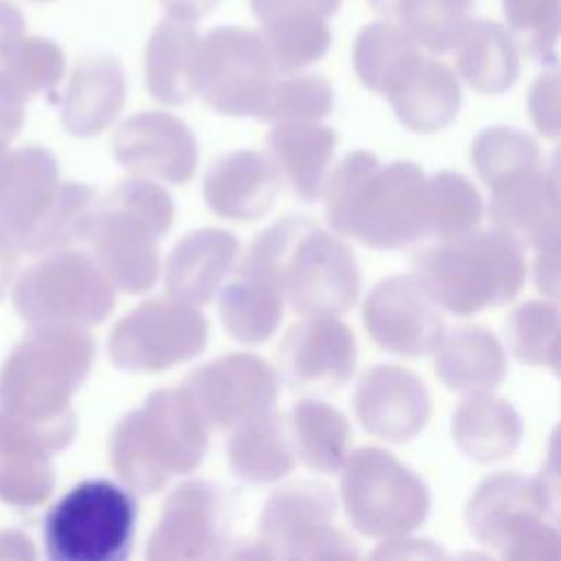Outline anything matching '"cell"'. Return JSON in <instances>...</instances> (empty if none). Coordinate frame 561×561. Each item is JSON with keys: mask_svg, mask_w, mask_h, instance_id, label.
I'll return each instance as SVG.
<instances>
[{"mask_svg": "<svg viewBox=\"0 0 561 561\" xmlns=\"http://www.w3.org/2000/svg\"><path fill=\"white\" fill-rule=\"evenodd\" d=\"M274 72L272 57L256 31L219 26L199 39L197 88L221 112L261 114L274 85Z\"/></svg>", "mask_w": 561, "mask_h": 561, "instance_id": "obj_2", "label": "cell"}, {"mask_svg": "<svg viewBox=\"0 0 561 561\" xmlns=\"http://www.w3.org/2000/svg\"><path fill=\"white\" fill-rule=\"evenodd\" d=\"M199 35L191 22L162 20L147 44V83L149 90L167 101L182 103L197 88Z\"/></svg>", "mask_w": 561, "mask_h": 561, "instance_id": "obj_3", "label": "cell"}, {"mask_svg": "<svg viewBox=\"0 0 561 561\" xmlns=\"http://www.w3.org/2000/svg\"><path fill=\"white\" fill-rule=\"evenodd\" d=\"M136 504L110 480L72 486L46 515L44 539L55 561H118L131 548Z\"/></svg>", "mask_w": 561, "mask_h": 561, "instance_id": "obj_1", "label": "cell"}, {"mask_svg": "<svg viewBox=\"0 0 561 561\" xmlns=\"http://www.w3.org/2000/svg\"><path fill=\"white\" fill-rule=\"evenodd\" d=\"M423 61L421 46L392 20L364 26L355 42V68L362 81L379 92H394Z\"/></svg>", "mask_w": 561, "mask_h": 561, "instance_id": "obj_5", "label": "cell"}, {"mask_svg": "<svg viewBox=\"0 0 561 561\" xmlns=\"http://www.w3.org/2000/svg\"><path fill=\"white\" fill-rule=\"evenodd\" d=\"M259 35L276 72H291L320 59L331 44L327 18L318 13H283L261 20Z\"/></svg>", "mask_w": 561, "mask_h": 561, "instance_id": "obj_7", "label": "cell"}, {"mask_svg": "<svg viewBox=\"0 0 561 561\" xmlns=\"http://www.w3.org/2000/svg\"><path fill=\"white\" fill-rule=\"evenodd\" d=\"M331 105L329 83L320 77H294L274 83L261 114H324Z\"/></svg>", "mask_w": 561, "mask_h": 561, "instance_id": "obj_10", "label": "cell"}, {"mask_svg": "<svg viewBox=\"0 0 561 561\" xmlns=\"http://www.w3.org/2000/svg\"><path fill=\"white\" fill-rule=\"evenodd\" d=\"M24 31L22 11L9 0H0V48L9 46Z\"/></svg>", "mask_w": 561, "mask_h": 561, "instance_id": "obj_13", "label": "cell"}, {"mask_svg": "<svg viewBox=\"0 0 561 561\" xmlns=\"http://www.w3.org/2000/svg\"><path fill=\"white\" fill-rule=\"evenodd\" d=\"M160 2L167 9L169 18L184 20V22H195L219 4V0H160Z\"/></svg>", "mask_w": 561, "mask_h": 561, "instance_id": "obj_12", "label": "cell"}, {"mask_svg": "<svg viewBox=\"0 0 561 561\" xmlns=\"http://www.w3.org/2000/svg\"><path fill=\"white\" fill-rule=\"evenodd\" d=\"M462 77L482 92H502L517 77V53L513 37L495 22L469 18L456 33L451 46Z\"/></svg>", "mask_w": 561, "mask_h": 561, "instance_id": "obj_4", "label": "cell"}, {"mask_svg": "<svg viewBox=\"0 0 561 561\" xmlns=\"http://www.w3.org/2000/svg\"><path fill=\"white\" fill-rule=\"evenodd\" d=\"M250 4L259 22L283 13H318L329 18L340 9V0H250Z\"/></svg>", "mask_w": 561, "mask_h": 561, "instance_id": "obj_11", "label": "cell"}, {"mask_svg": "<svg viewBox=\"0 0 561 561\" xmlns=\"http://www.w3.org/2000/svg\"><path fill=\"white\" fill-rule=\"evenodd\" d=\"M473 7L476 0H397L388 18L421 48L445 53Z\"/></svg>", "mask_w": 561, "mask_h": 561, "instance_id": "obj_8", "label": "cell"}, {"mask_svg": "<svg viewBox=\"0 0 561 561\" xmlns=\"http://www.w3.org/2000/svg\"><path fill=\"white\" fill-rule=\"evenodd\" d=\"M502 9L508 31L524 53L552 61L559 39L561 0H502Z\"/></svg>", "mask_w": 561, "mask_h": 561, "instance_id": "obj_9", "label": "cell"}, {"mask_svg": "<svg viewBox=\"0 0 561 561\" xmlns=\"http://www.w3.org/2000/svg\"><path fill=\"white\" fill-rule=\"evenodd\" d=\"M31 2H50V0H31Z\"/></svg>", "mask_w": 561, "mask_h": 561, "instance_id": "obj_14", "label": "cell"}, {"mask_svg": "<svg viewBox=\"0 0 561 561\" xmlns=\"http://www.w3.org/2000/svg\"><path fill=\"white\" fill-rule=\"evenodd\" d=\"M392 101L401 118L410 125L434 127L454 116L460 101V88L445 64L423 59L392 92Z\"/></svg>", "mask_w": 561, "mask_h": 561, "instance_id": "obj_6", "label": "cell"}]
</instances>
